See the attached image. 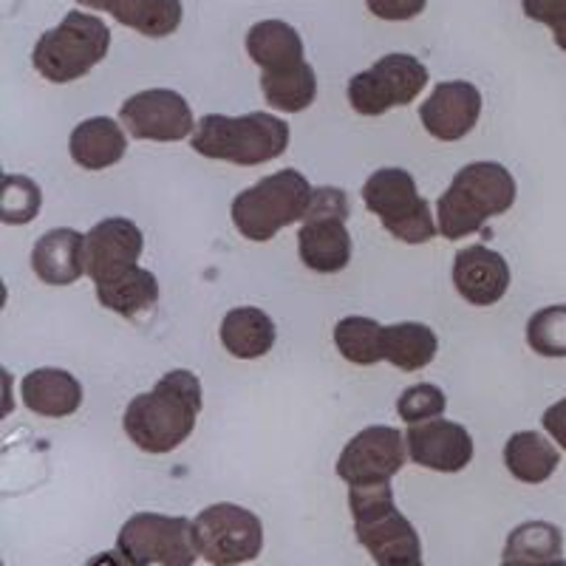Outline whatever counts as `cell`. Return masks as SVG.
Segmentation results:
<instances>
[{"label": "cell", "mask_w": 566, "mask_h": 566, "mask_svg": "<svg viewBox=\"0 0 566 566\" xmlns=\"http://www.w3.org/2000/svg\"><path fill=\"white\" fill-rule=\"evenodd\" d=\"M201 406L205 397L199 377L187 368H174L148 394L130 399L123 428L139 451L161 457L190 439Z\"/></svg>", "instance_id": "obj_1"}, {"label": "cell", "mask_w": 566, "mask_h": 566, "mask_svg": "<svg viewBox=\"0 0 566 566\" xmlns=\"http://www.w3.org/2000/svg\"><path fill=\"white\" fill-rule=\"evenodd\" d=\"M513 174L499 161H470L453 176L437 201L439 235L448 241L468 239L490 219H499L515 205Z\"/></svg>", "instance_id": "obj_2"}, {"label": "cell", "mask_w": 566, "mask_h": 566, "mask_svg": "<svg viewBox=\"0 0 566 566\" xmlns=\"http://www.w3.org/2000/svg\"><path fill=\"white\" fill-rule=\"evenodd\" d=\"M290 125L266 111H252L244 116L207 114L196 125L190 145L205 159L255 168L281 159L290 148Z\"/></svg>", "instance_id": "obj_3"}, {"label": "cell", "mask_w": 566, "mask_h": 566, "mask_svg": "<svg viewBox=\"0 0 566 566\" xmlns=\"http://www.w3.org/2000/svg\"><path fill=\"white\" fill-rule=\"evenodd\" d=\"M312 199H315V187L301 170H277L232 199V224L247 241L264 244L295 221L306 219Z\"/></svg>", "instance_id": "obj_4"}, {"label": "cell", "mask_w": 566, "mask_h": 566, "mask_svg": "<svg viewBox=\"0 0 566 566\" xmlns=\"http://www.w3.org/2000/svg\"><path fill=\"white\" fill-rule=\"evenodd\" d=\"M111 49V29L88 12H69L57 27L40 34L32 65L40 77L54 85L74 83L97 69Z\"/></svg>", "instance_id": "obj_5"}, {"label": "cell", "mask_w": 566, "mask_h": 566, "mask_svg": "<svg viewBox=\"0 0 566 566\" xmlns=\"http://www.w3.org/2000/svg\"><path fill=\"white\" fill-rule=\"evenodd\" d=\"M348 510L354 518V535L377 566L402 558H422V541L417 527L399 513L391 482L352 484Z\"/></svg>", "instance_id": "obj_6"}, {"label": "cell", "mask_w": 566, "mask_h": 566, "mask_svg": "<svg viewBox=\"0 0 566 566\" xmlns=\"http://www.w3.org/2000/svg\"><path fill=\"white\" fill-rule=\"evenodd\" d=\"M363 201L386 232L402 244H428L439 232L437 212L419 193L417 179L402 168L374 170L363 185Z\"/></svg>", "instance_id": "obj_7"}, {"label": "cell", "mask_w": 566, "mask_h": 566, "mask_svg": "<svg viewBox=\"0 0 566 566\" xmlns=\"http://www.w3.org/2000/svg\"><path fill=\"white\" fill-rule=\"evenodd\" d=\"M193 541L210 566H241L264 549V524L241 504L219 502L193 518Z\"/></svg>", "instance_id": "obj_8"}, {"label": "cell", "mask_w": 566, "mask_h": 566, "mask_svg": "<svg viewBox=\"0 0 566 566\" xmlns=\"http://www.w3.org/2000/svg\"><path fill=\"white\" fill-rule=\"evenodd\" d=\"M116 547L136 566H193L199 560L193 522L185 515H130L116 535Z\"/></svg>", "instance_id": "obj_9"}, {"label": "cell", "mask_w": 566, "mask_h": 566, "mask_svg": "<svg viewBox=\"0 0 566 566\" xmlns=\"http://www.w3.org/2000/svg\"><path fill=\"white\" fill-rule=\"evenodd\" d=\"M428 85V69L411 54H386L348 80V105L360 116H382L413 103Z\"/></svg>", "instance_id": "obj_10"}, {"label": "cell", "mask_w": 566, "mask_h": 566, "mask_svg": "<svg viewBox=\"0 0 566 566\" xmlns=\"http://www.w3.org/2000/svg\"><path fill=\"white\" fill-rule=\"evenodd\" d=\"M406 433L391 424L363 428L337 457V476L352 484H388L408 462Z\"/></svg>", "instance_id": "obj_11"}, {"label": "cell", "mask_w": 566, "mask_h": 566, "mask_svg": "<svg viewBox=\"0 0 566 566\" xmlns=\"http://www.w3.org/2000/svg\"><path fill=\"white\" fill-rule=\"evenodd\" d=\"M119 123L139 142H181L199 125L190 103L170 88H148L125 99Z\"/></svg>", "instance_id": "obj_12"}, {"label": "cell", "mask_w": 566, "mask_h": 566, "mask_svg": "<svg viewBox=\"0 0 566 566\" xmlns=\"http://www.w3.org/2000/svg\"><path fill=\"white\" fill-rule=\"evenodd\" d=\"M85 239H88L85 264H88V275L94 286L114 281V277L139 266L145 235L130 219H123V216L103 219L99 224L91 227Z\"/></svg>", "instance_id": "obj_13"}, {"label": "cell", "mask_w": 566, "mask_h": 566, "mask_svg": "<svg viewBox=\"0 0 566 566\" xmlns=\"http://www.w3.org/2000/svg\"><path fill=\"white\" fill-rule=\"evenodd\" d=\"M482 91L468 80H448L433 85L431 97L419 108L424 130L439 142H459L479 125Z\"/></svg>", "instance_id": "obj_14"}, {"label": "cell", "mask_w": 566, "mask_h": 566, "mask_svg": "<svg viewBox=\"0 0 566 566\" xmlns=\"http://www.w3.org/2000/svg\"><path fill=\"white\" fill-rule=\"evenodd\" d=\"M408 457L413 464L437 473H459L473 462V437L464 424L451 419H431V422L411 424L406 433Z\"/></svg>", "instance_id": "obj_15"}, {"label": "cell", "mask_w": 566, "mask_h": 566, "mask_svg": "<svg viewBox=\"0 0 566 566\" xmlns=\"http://www.w3.org/2000/svg\"><path fill=\"white\" fill-rule=\"evenodd\" d=\"M453 286L470 306H493L510 290V266L502 252L484 244L464 247L453 258Z\"/></svg>", "instance_id": "obj_16"}, {"label": "cell", "mask_w": 566, "mask_h": 566, "mask_svg": "<svg viewBox=\"0 0 566 566\" xmlns=\"http://www.w3.org/2000/svg\"><path fill=\"white\" fill-rule=\"evenodd\" d=\"M297 255L317 275H337L352 261V235L340 216H306L297 230Z\"/></svg>", "instance_id": "obj_17"}, {"label": "cell", "mask_w": 566, "mask_h": 566, "mask_svg": "<svg viewBox=\"0 0 566 566\" xmlns=\"http://www.w3.org/2000/svg\"><path fill=\"white\" fill-rule=\"evenodd\" d=\"M88 239L71 227H54L43 232L32 250V270L45 286H71L88 272L85 264Z\"/></svg>", "instance_id": "obj_18"}, {"label": "cell", "mask_w": 566, "mask_h": 566, "mask_svg": "<svg viewBox=\"0 0 566 566\" xmlns=\"http://www.w3.org/2000/svg\"><path fill=\"white\" fill-rule=\"evenodd\" d=\"M20 399L38 417L65 419L83 406V386L65 368H34L20 382Z\"/></svg>", "instance_id": "obj_19"}, {"label": "cell", "mask_w": 566, "mask_h": 566, "mask_svg": "<svg viewBox=\"0 0 566 566\" xmlns=\"http://www.w3.org/2000/svg\"><path fill=\"white\" fill-rule=\"evenodd\" d=\"M91 12H108L116 23L134 29L142 38H170L181 27V0H77Z\"/></svg>", "instance_id": "obj_20"}, {"label": "cell", "mask_w": 566, "mask_h": 566, "mask_svg": "<svg viewBox=\"0 0 566 566\" xmlns=\"http://www.w3.org/2000/svg\"><path fill=\"white\" fill-rule=\"evenodd\" d=\"M128 150V136L123 125L114 123L111 116H91L83 119L69 136V154L74 165L83 170H105L123 161Z\"/></svg>", "instance_id": "obj_21"}, {"label": "cell", "mask_w": 566, "mask_h": 566, "mask_svg": "<svg viewBox=\"0 0 566 566\" xmlns=\"http://www.w3.org/2000/svg\"><path fill=\"white\" fill-rule=\"evenodd\" d=\"M221 346L239 360H261L272 352L277 340L275 321L258 306H239L230 310L219 328Z\"/></svg>", "instance_id": "obj_22"}, {"label": "cell", "mask_w": 566, "mask_h": 566, "mask_svg": "<svg viewBox=\"0 0 566 566\" xmlns=\"http://www.w3.org/2000/svg\"><path fill=\"white\" fill-rule=\"evenodd\" d=\"M244 49L252 63L261 71H286L303 63V40L295 27L286 20H261L250 27L244 38Z\"/></svg>", "instance_id": "obj_23"}, {"label": "cell", "mask_w": 566, "mask_h": 566, "mask_svg": "<svg viewBox=\"0 0 566 566\" xmlns=\"http://www.w3.org/2000/svg\"><path fill=\"white\" fill-rule=\"evenodd\" d=\"M504 464L522 484H544L560 464V451L538 431H518L504 444Z\"/></svg>", "instance_id": "obj_24"}, {"label": "cell", "mask_w": 566, "mask_h": 566, "mask_svg": "<svg viewBox=\"0 0 566 566\" xmlns=\"http://www.w3.org/2000/svg\"><path fill=\"white\" fill-rule=\"evenodd\" d=\"M439 337L431 326L417 321L391 323L382 328V360L399 371H419L437 360Z\"/></svg>", "instance_id": "obj_25"}, {"label": "cell", "mask_w": 566, "mask_h": 566, "mask_svg": "<svg viewBox=\"0 0 566 566\" xmlns=\"http://www.w3.org/2000/svg\"><path fill=\"white\" fill-rule=\"evenodd\" d=\"M97 301L114 315L136 321V317L154 312V306L159 303V281L145 266H134L114 281L99 283Z\"/></svg>", "instance_id": "obj_26"}, {"label": "cell", "mask_w": 566, "mask_h": 566, "mask_svg": "<svg viewBox=\"0 0 566 566\" xmlns=\"http://www.w3.org/2000/svg\"><path fill=\"white\" fill-rule=\"evenodd\" d=\"M261 91L264 99L283 114H301L310 108L317 97V74L306 60L295 69L264 71L261 74Z\"/></svg>", "instance_id": "obj_27"}, {"label": "cell", "mask_w": 566, "mask_h": 566, "mask_svg": "<svg viewBox=\"0 0 566 566\" xmlns=\"http://www.w3.org/2000/svg\"><path fill=\"white\" fill-rule=\"evenodd\" d=\"M564 555V533L549 522H524L507 535L504 560H530V564H553Z\"/></svg>", "instance_id": "obj_28"}, {"label": "cell", "mask_w": 566, "mask_h": 566, "mask_svg": "<svg viewBox=\"0 0 566 566\" xmlns=\"http://www.w3.org/2000/svg\"><path fill=\"white\" fill-rule=\"evenodd\" d=\"M382 328L374 317L348 315L337 321L335 346L343 360L354 366H377L382 363Z\"/></svg>", "instance_id": "obj_29"}, {"label": "cell", "mask_w": 566, "mask_h": 566, "mask_svg": "<svg viewBox=\"0 0 566 566\" xmlns=\"http://www.w3.org/2000/svg\"><path fill=\"white\" fill-rule=\"evenodd\" d=\"M43 207V190L34 179L18 174L3 176V196H0V219L3 224H32Z\"/></svg>", "instance_id": "obj_30"}, {"label": "cell", "mask_w": 566, "mask_h": 566, "mask_svg": "<svg viewBox=\"0 0 566 566\" xmlns=\"http://www.w3.org/2000/svg\"><path fill=\"white\" fill-rule=\"evenodd\" d=\"M527 343L541 357H566V303L544 306L530 317Z\"/></svg>", "instance_id": "obj_31"}, {"label": "cell", "mask_w": 566, "mask_h": 566, "mask_svg": "<svg viewBox=\"0 0 566 566\" xmlns=\"http://www.w3.org/2000/svg\"><path fill=\"white\" fill-rule=\"evenodd\" d=\"M448 408V397L433 382H417V386L406 388L397 399V413L406 424H419L439 419Z\"/></svg>", "instance_id": "obj_32"}, {"label": "cell", "mask_w": 566, "mask_h": 566, "mask_svg": "<svg viewBox=\"0 0 566 566\" xmlns=\"http://www.w3.org/2000/svg\"><path fill=\"white\" fill-rule=\"evenodd\" d=\"M366 7L374 18L402 23V20L419 18L428 7V0H366Z\"/></svg>", "instance_id": "obj_33"}, {"label": "cell", "mask_w": 566, "mask_h": 566, "mask_svg": "<svg viewBox=\"0 0 566 566\" xmlns=\"http://www.w3.org/2000/svg\"><path fill=\"white\" fill-rule=\"evenodd\" d=\"M522 12L535 23L558 29L566 23V0H522Z\"/></svg>", "instance_id": "obj_34"}, {"label": "cell", "mask_w": 566, "mask_h": 566, "mask_svg": "<svg viewBox=\"0 0 566 566\" xmlns=\"http://www.w3.org/2000/svg\"><path fill=\"white\" fill-rule=\"evenodd\" d=\"M541 424H544V431L549 433L553 442H558L560 451H566V397L558 399L555 406H549L541 417Z\"/></svg>", "instance_id": "obj_35"}, {"label": "cell", "mask_w": 566, "mask_h": 566, "mask_svg": "<svg viewBox=\"0 0 566 566\" xmlns=\"http://www.w3.org/2000/svg\"><path fill=\"white\" fill-rule=\"evenodd\" d=\"M85 566H136L123 549H105V553H97L91 560H85Z\"/></svg>", "instance_id": "obj_36"}, {"label": "cell", "mask_w": 566, "mask_h": 566, "mask_svg": "<svg viewBox=\"0 0 566 566\" xmlns=\"http://www.w3.org/2000/svg\"><path fill=\"white\" fill-rule=\"evenodd\" d=\"M553 40H555V45H558L560 52L566 54V23H560L558 29H553Z\"/></svg>", "instance_id": "obj_37"}, {"label": "cell", "mask_w": 566, "mask_h": 566, "mask_svg": "<svg viewBox=\"0 0 566 566\" xmlns=\"http://www.w3.org/2000/svg\"><path fill=\"white\" fill-rule=\"evenodd\" d=\"M499 566H566V560H553V564H530V560H502Z\"/></svg>", "instance_id": "obj_38"}, {"label": "cell", "mask_w": 566, "mask_h": 566, "mask_svg": "<svg viewBox=\"0 0 566 566\" xmlns=\"http://www.w3.org/2000/svg\"><path fill=\"white\" fill-rule=\"evenodd\" d=\"M382 566H424L422 558H402V560H391V564H382Z\"/></svg>", "instance_id": "obj_39"}]
</instances>
